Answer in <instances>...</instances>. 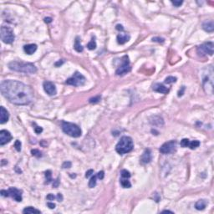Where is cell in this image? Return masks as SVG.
<instances>
[{
	"mask_svg": "<svg viewBox=\"0 0 214 214\" xmlns=\"http://www.w3.org/2000/svg\"><path fill=\"white\" fill-rule=\"evenodd\" d=\"M93 173H94V171H93V170H89L88 171H86L85 177H86V178H88V177H90V176H92Z\"/></svg>",
	"mask_w": 214,
	"mask_h": 214,
	"instance_id": "obj_41",
	"label": "cell"
},
{
	"mask_svg": "<svg viewBox=\"0 0 214 214\" xmlns=\"http://www.w3.org/2000/svg\"><path fill=\"white\" fill-rule=\"evenodd\" d=\"M34 131L36 134H40L41 132L43 131V129H42V127H40V126H36V127H34Z\"/></svg>",
	"mask_w": 214,
	"mask_h": 214,
	"instance_id": "obj_38",
	"label": "cell"
},
{
	"mask_svg": "<svg viewBox=\"0 0 214 214\" xmlns=\"http://www.w3.org/2000/svg\"><path fill=\"white\" fill-rule=\"evenodd\" d=\"M85 77L84 76L83 74H81L79 72H75V73L73 74V76L69 78V79L66 80V84L70 85H73V86H80L83 85L85 83Z\"/></svg>",
	"mask_w": 214,
	"mask_h": 214,
	"instance_id": "obj_7",
	"label": "cell"
},
{
	"mask_svg": "<svg viewBox=\"0 0 214 214\" xmlns=\"http://www.w3.org/2000/svg\"><path fill=\"white\" fill-rule=\"evenodd\" d=\"M133 141L130 136H123L120 138L116 146V150L120 155H124L131 152L133 150Z\"/></svg>",
	"mask_w": 214,
	"mask_h": 214,
	"instance_id": "obj_3",
	"label": "cell"
},
{
	"mask_svg": "<svg viewBox=\"0 0 214 214\" xmlns=\"http://www.w3.org/2000/svg\"><path fill=\"white\" fill-rule=\"evenodd\" d=\"M207 201L199 200L196 203L195 207H196V209H197V210H203V209H205V207H207Z\"/></svg>",
	"mask_w": 214,
	"mask_h": 214,
	"instance_id": "obj_20",
	"label": "cell"
},
{
	"mask_svg": "<svg viewBox=\"0 0 214 214\" xmlns=\"http://www.w3.org/2000/svg\"><path fill=\"white\" fill-rule=\"evenodd\" d=\"M152 89L154 91L161 93V94H167V93L169 92V89H168L167 87H166L164 85L160 84V83H156L155 85H153Z\"/></svg>",
	"mask_w": 214,
	"mask_h": 214,
	"instance_id": "obj_16",
	"label": "cell"
},
{
	"mask_svg": "<svg viewBox=\"0 0 214 214\" xmlns=\"http://www.w3.org/2000/svg\"><path fill=\"white\" fill-rule=\"evenodd\" d=\"M152 161V152L149 149H146L141 156L140 161L141 164H147Z\"/></svg>",
	"mask_w": 214,
	"mask_h": 214,
	"instance_id": "obj_14",
	"label": "cell"
},
{
	"mask_svg": "<svg viewBox=\"0 0 214 214\" xmlns=\"http://www.w3.org/2000/svg\"><path fill=\"white\" fill-rule=\"evenodd\" d=\"M52 174H51V171L48 170L45 171V177H46V182H45V184H49L51 182V181H52Z\"/></svg>",
	"mask_w": 214,
	"mask_h": 214,
	"instance_id": "obj_28",
	"label": "cell"
},
{
	"mask_svg": "<svg viewBox=\"0 0 214 214\" xmlns=\"http://www.w3.org/2000/svg\"><path fill=\"white\" fill-rule=\"evenodd\" d=\"M63 64H64V60H59V61L56 62L55 65L56 67H59V65H63Z\"/></svg>",
	"mask_w": 214,
	"mask_h": 214,
	"instance_id": "obj_47",
	"label": "cell"
},
{
	"mask_svg": "<svg viewBox=\"0 0 214 214\" xmlns=\"http://www.w3.org/2000/svg\"><path fill=\"white\" fill-rule=\"evenodd\" d=\"M120 185H121L122 187H124V188H130L131 186V183L130 182L129 180H127L126 178H124V179L120 180Z\"/></svg>",
	"mask_w": 214,
	"mask_h": 214,
	"instance_id": "obj_24",
	"label": "cell"
},
{
	"mask_svg": "<svg viewBox=\"0 0 214 214\" xmlns=\"http://www.w3.org/2000/svg\"><path fill=\"white\" fill-rule=\"evenodd\" d=\"M213 49H214V45L212 42H207V43H204L202 45H200L197 48V54L201 56L203 55H213Z\"/></svg>",
	"mask_w": 214,
	"mask_h": 214,
	"instance_id": "obj_8",
	"label": "cell"
},
{
	"mask_svg": "<svg viewBox=\"0 0 214 214\" xmlns=\"http://www.w3.org/2000/svg\"><path fill=\"white\" fill-rule=\"evenodd\" d=\"M200 146V142L198 141H190L189 145H188V147L190 149L192 150H194L196 148H197L198 146Z\"/></svg>",
	"mask_w": 214,
	"mask_h": 214,
	"instance_id": "obj_25",
	"label": "cell"
},
{
	"mask_svg": "<svg viewBox=\"0 0 214 214\" xmlns=\"http://www.w3.org/2000/svg\"><path fill=\"white\" fill-rule=\"evenodd\" d=\"M96 180H97V176L96 175H94V176L91 177L90 182H89V187L90 188H93L95 187L96 185Z\"/></svg>",
	"mask_w": 214,
	"mask_h": 214,
	"instance_id": "obj_26",
	"label": "cell"
},
{
	"mask_svg": "<svg viewBox=\"0 0 214 214\" xmlns=\"http://www.w3.org/2000/svg\"><path fill=\"white\" fill-rule=\"evenodd\" d=\"M130 35L127 34H120L117 35V42L119 44H124L130 40Z\"/></svg>",
	"mask_w": 214,
	"mask_h": 214,
	"instance_id": "obj_19",
	"label": "cell"
},
{
	"mask_svg": "<svg viewBox=\"0 0 214 214\" xmlns=\"http://www.w3.org/2000/svg\"><path fill=\"white\" fill-rule=\"evenodd\" d=\"M23 212L24 213V214H31V213H38V214H40L41 213V212L40 210H38V209H36L34 208V207H26V208L23 209Z\"/></svg>",
	"mask_w": 214,
	"mask_h": 214,
	"instance_id": "obj_22",
	"label": "cell"
},
{
	"mask_svg": "<svg viewBox=\"0 0 214 214\" xmlns=\"http://www.w3.org/2000/svg\"><path fill=\"white\" fill-rule=\"evenodd\" d=\"M47 206L49 207L50 209L55 208V204L54 203H47Z\"/></svg>",
	"mask_w": 214,
	"mask_h": 214,
	"instance_id": "obj_44",
	"label": "cell"
},
{
	"mask_svg": "<svg viewBox=\"0 0 214 214\" xmlns=\"http://www.w3.org/2000/svg\"><path fill=\"white\" fill-rule=\"evenodd\" d=\"M38 46L35 44H29L23 46V50L27 55H33L36 50H37Z\"/></svg>",
	"mask_w": 214,
	"mask_h": 214,
	"instance_id": "obj_17",
	"label": "cell"
},
{
	"mask_svg": "<svg viewBox=\"0 0 214 214\" xmlns=\"http://www.w3.org/2000/svg\"><path fill=\"white\" fill-rule=\"evenodd\" d=\"M44 22L45 23H51L52 22V19H51V18H45Z\"/></svg>",
	"mask_w": 214,
	"mask_h": 214,
	"instance_id": "obj_48",
	"label": "cell"
},
{
	"mask_svg": "<svg viewBox=\"0 0 214 214\" xmlns=\"http://www.w3.org/2000/svg\"><path fill=\"white\" fill-rule=\"evenodd\" d=\"M153 120H150V123H152V125H157V122H158V124L159 125H163V120H162L161 117L160 116H153L152 117Z\"/></svg>",
	"mask_w": 214,
	"mask_h": 214,
	"instance_id": "obj_23",
	"label": "cell"
},
{
	"mask_svg": "<svg viewBox=\"0 0 214 214\" xmlns=\"http://www.w3.org/2000/svg\"><path fill=\"white\" fill-rule=\"evenodd\" d=\"M152 41H155V42H159V43H163L164 42V39L162 38H159V37H155L152 39Z\"/></svg>",
	"mask_w": 214,
	"mask_h": 214,
	"instance_id": "obj_39",
	"label": "cell"
},
{
	"mask_svg": "<svg viewBox=\"0 0 214 214\" xmlns=\"http://www.w3.org/2000/svg\"><path fill=\"white\" fill-rule=\"evenodd\" d=\"M56 198H57V200H58L59 202H62L63 201V196H62V194L61 193H58V194H57Z\"/></svg>",
	"mask_w": 214,
	"mask_h": 214,
	"instance_id": "obj_45",
	"label": "cell"
},
{
	"mask_svg": "<svg viewBox=\"0 0 214 214\" xmlns=\"http://www.w3.org/2000/svg\"><path fill=\"white\" fill-rule=\"evenodd\" d=\"M189 142L190 141L188 139H182V141H181V146L182 147H188Z\"/></svg>",
	"mask_w": 214,
	"mask_h": 214,
	"instance_id": "obj_33",
	"label": "cell"
},
{
	"mask_svg": "<svg viewBox=\"0 0 214 214\" xmlns=\"http://www.w3.org/2000/svg\"><path fill=\"white\" fill-rule=\"evenodd\" d=\"M63 168H70L71 167V162L70 161H65L62 165Z\"/></svg>",
	"mask_w": 214,
	"mask_h": 214,
	"instance_id": "obj_36",
	"label": "cell"
},
{
	"mask_svg": "<svg viewBox=\"0 0 214 214\" xmlns=\"http://www.w3.org/2000/svg\"><path fill=\"white\" fill-rule=\"evenodd\" d=\"M8 68L11 70L20 72L24 74H34L37 72V68L34 65L31 63L19 62V61H12L8 64Z\"/></svg>",
	"mask_w": 214,
	"mask_h": 214,
	"instance_id": "obj_2",
	"label": "cell"
},
{
	"mask_svg": "<svg viewBox=\"0 0 214 214\" xmlns=\"http://www.w3.org/2000/svg\"><path fill=\"white\" fill-rule=\"evenodd\" d=\"M43 86H44V91L49 95L52 96V95H56L57 90H56V87L54 83L50 82V81H44L43 84Z\"/></svg>",
	"mask_w": 214,
	"mask_h": 214,
	"instance_id": "obj_11",
	"label": "cell"
},
{
	"mask_svg": "<svg viewBox=\"0 0 214 214\" xmlns=\"http://www.w3.org/2000/svg\"><path fill=\"white\" fill-rule=\"evenodd\" d=\"M100 99L101 97L100 95H98V96H96V97H93V98H90V103H91V104H95V103H98L99 101L100 100Z\"/></svg>",
	"mask_w": 214,
	"mask_h": 214,
	"instance_id": "obj_32",
	"label": "cell"
},
{
	"mask_svg": "<svg viewBox=\"0 0 214 214\" xmlns=\"http://www.w3.org/2000/svg\"><path fill=\"white\" fill-rule=\"evenodd\" d=\"M116 29H117V30H121V31H122V30H123V29H123V27H122V25H120V24H117V25H116Z\"/></svg>",
	"mask_w": 214,
	"mask_h": 214,
	"instance_id": "obj_49",
	"label": "cell"
},
{
	"mask_svg": "<svg viewBox=\"0 0 214 214\" xmlns=\"http://www.w3.org/2000/svg\"><path fill=\"white\" fill-rule=\"evenodd\" d=\"M96 176H97V178L98 179H100L102 180L104 178V177H105V172L103 171H99V172L96 174Z\"/></svg>",
	"mask_w": 214,
	"mask_h": 214,
	"instance_id": "obj_35",
	"label": "cell"
},
{
	"mask_svg": "<svg viewBox=\"0 0 214 214\" xmlns=\"http://www.w3.org/2000/svg\"><path fill=\"white\" fill-rule=\"evenodd\" d=\"M162 212H171V213H173V212H171V211H169V210H165Z\"/></svg>",
	"mask_w": 214,
	"mask_h": 214,
	"instance_id": "obj_50",
	"label": "cell"
},
{
	"mask_svg": "<svg viewBox=\"0 0 214 214\" xmlns=\"http://www.w3.org/2000/svg\"><path fill=\"white\" fill-rule=\"evenodd\" d=\"M62 130L65 134H67L68 135H70L71 137H80L82 131L81 129L77 125L74 124V123L70 122H65L64 121L62 123Z\"/></svg>",
	"mask_w": 214,
	"mask_h": 214,
	"instance_id": "obj_4",
	"label": "cell"
},
{
	"mask_svg": "<svg viewBox=\"0 0 214 214\" xmlns=\"http://www.w3.org/2000/svg\"><path fill=\"white\" fill-rule=\"evenodd\" d=\"M121 177L123 178H130L131 177V173H130V171H128L127 170H122L121 171Z\"/></svg>",
	"mask_w": 214,
	"mask_h": 214,
	"instance_id": "obj_30",
	"label": "cell"
},
{
	"mask_svg": "<svg viewBox=\"0 0 214 214\" xmlns=\"http://www.w3.org/2000/svg\"><path fill=\"white\" fill-rule=\"evenodd\" d=\"M87 48H88L90 50H94L96 49V42L94 39H92V40L88 43V44H87Z\"/></svg>",
	"mask_w": 214,
	"mask_h": 214,
	"instance_id": "obj_27",
	"label": "cell"
},
{
	"mask_svg": "<svg viewBox=\"0 0 214 214\" xmlns=\"http://www.w3.org/2000/svg\"><path fill=\"white\" fill-rule=\"evenodd\" d=\"M182 1H171V4H172L175 7H179L182 4Z\"/></svg>",
	"mask_w": 214,
	"mask_h": 214,
	"instance_id": "obj_37",
	"label": "cell"
},
{
	"mask_svg": "<svg viewBox=\"0 0 214 214\" xmlns=\"http://www.w3.org/2000/svg\"><path fill=\"white\" fill-rule=\"evenodd\" d=\"M203 85L204 90L209 95L213 93V70L212 66L207 67V74H206L203 79Z\"/></svg>",
	"mask_w": 214,
	"mask_h": 214,
	"instance_id": "obj_5",
	"label": "cell"
},
{
	"mask_svg": "<svg viewBox=\"0 0 214 214\" xmlns=\"http://www.w3.org/2000/svg\"><path fill=\"white\" fill-rule=\"evenodd\" d=\"M1 40L5 44H12L14 41V32L9 27L2 26L1 27Z\"/></svg>",
	"mask_w": 214,
	"mask_h": 214,
	"instance_id": "obj_6",
	"label": "cell"
},
{
	"mask_svg": "<svg viewBox=\"0 0 214 214\" xmlns=\"http://www.w3.org/2000/svg\"><path fill=\"white\" fill-rule=\"evenodd\" d=\"M177 81V78L173 77V76H168L167 78H166L165 80V83L166 84H172L175 83Z\"/></svg>",
	"mask_w": 214,
	"mask_h": 214,
	"instance_id": "obj_29",
	"label": "cell"
},
{
	"mask_svg": "<svg viewBox=\"0 0 214 214\" xmlns=\"http://www.w3.org/2000/svg\"><path fill=\"white\" fill-rule=\"evenodd\" d=\"M0 90L6 99L17 105H29L34 99V90L31 87L18 80H4Z\"/></svg>",
	"mask_w": 214,
	"mask_h": 214,
	"instance_id": "obj_1",
	"label": "cell"
},
{
	"mask_svg": "<svg viewBox=\"0 0 214 214\" xmlns=\"http://www.w3.org/2000/svg\"><path fill=\"white\" fill-rule=\"evenodd\" d=\"M31 153H32V155L34 156H36V157H40V156H42V153L40 150H39L37 149H34V150H31Z\"/></svg>",
	"mask_w": 214,
	"mask_h": 214,
	"instance_id": "obj_31",
	"label": "cell"
},
{
	"mask_svg": "<svg viewBox=\"0 0 214 214\" xmlns=\"http://www.w3.org/2000/svg\"><path fill=\"white\" fill-rule=\"evenodd\" d=\"M203 29L205 30L206 32H209L212 33L214 30V23L212 20L210 21H206L203 23Z\"/></svg>",
	"mask_w": 214,
	"mask_h": 214,
	"instance_id": "obj_18",
	"label": "cell"
},
{
	"mask_svg": "<svg viewBox=\"0 0 214 214\" xmlns=\"http://www.w3.org/2000/svg\"><path fill=\"white\" fill-rule=\"evenodd\" d=\"M1 195L3 196V197H9L8 191H5V190H2V191H1Z\"/></svg>",
	"mask_w": 214,
	"mask_h": 214,
	"instance_id": "obj_42",
	"label": "cell"
},
{
	"mask_svg": "<svg viewBox=\"0 0 214 214\" xmlns=\"http://www.w3.org/2000/svg\"><path fill=\"white\" fill-rule=\"evenodd\" d=\"M55 198L56 197L53 194H49V195H47V197H46V199L49 201H53V200H55Z\"/></svg>",
	"mask_w": 214,
	"mask_h": 214,
	"instance_id": "obj_40",
	"label": "cell"
},
{
	"mask_svg": "<svg viewBox=\"0 0 214 214\" xmlns=\"http://www.w3.org/2000/svg\"><path fill=\"white\" fill-rule=\"evenodd\" d=\"M14 147L16 148V150H18V152H20V150H21V142H20V141L17 140L16 141H15Z\"/></svg>",
	"mask_w": 214,
	"mask_h": 214,
	"instance_id": "obj_34",
	"label": "cell"
},
{
	"mask_svg": "<svg viewBox=\"0 0 214 214\" xmlns=\"http://www.w3.org/2000/svg\"><path fill=\"white\" fill-rule=\"evenodd\" d=\"M8 191V194H9V197H13L18 203L22 202V194H21L22 192L19 190H18L15 187H10Z\"/></svg>",
	"mask_w": 214,
	"mask_h": 214,
	"instance_id": "obj_13",
	"label": "cell"
},
{
	"mask_svg": "<svg viewBox=\"0 0 214 214\" xmlns=\"http://www.w3.org/2000/svg\"><path fill=\"white\" fill-rule=\"evenodd\" d=\"M9 119L8 111L4 106L0 107V124H4Z\"/></svg>",
	"mask_w": 214,
	"mask_h": 214,
	"instance_id": "obj_15",
	"label": "cell"
},
{
	"mask_svg": "<svg viewBox=\"0 0 214 214\" xmlns=\"http://www.w3.org/2000/svg\"><path fill=\"white\" fill-rule=\"evenodd\" d=\"M59 179L57 178L55 182H54V183H53V186L54 187H58V186H59Z\"/></svg>",
	"mask_w": 214,
	"mask_h": 214,
	"instance_id": "obj_46",
	"label": "cell"
},
{
	"mask_svg": "<svg viewBox=\"0 0 214 214\" xmlns=\"http://www.w3.org/2000/svg\"><path fill=\"white\" fill-rule=\"evenodd\" d=\"M131 65H130L129 58L127 55H125L122 58V65H120L116 71V74L117 75H124L127 74L128 72L131 71Z\"/></svg>",
	"mask_w": 214,
	"mask_h": 214,
	"instance_id": "obj_9",
	"label": "cell"
},
{
	"mask_svg": "<svg viewBox=\"0 0 214 214\" xmlns=\"http://www.w3.org/2000/svg\"><path fill=\"white\" fill-rule=\"evenodd\" d=\"M184 91H185V86H182V90H180L179 91H178V96H179V97H180V96L183 95V93H184Z\"/></svg>",
	"mask_w": 214,
	"mask_h": 214,
	"instance_id": "obj_43",
	"label": "cell"
},
{
	"mask_svg": "<svg viewBox=\"0 0 214 214\" xmlns=\"http://www.w3.org/2000/svg\"><path fill=\"white\" fill-rule=\"evenodd\" d=\"M176 147H177V141H170L162 145V146L160 147L159 150L161 154H170V153H172L175 152Z\"/></svg>",
	"mask_w": 214,
	"mask_h": 214,
	"instance_id": "obj_10",
	"label": "cell"
},
{
	"mask_svg": "<svg viewBox=\"0 0 214 214\" xmlns=\"http://www.w3.org/2000/svg\"><path fill=\"white\" fill-rule=\"evenodd\" d=\"M74 49L77 51V52H82L84 48L82 45L80 44V40L79 37H76L75 39V42H74Z\"/></svg>",
	"mask_w": 214,
	"mask_h": 214,
	"instance_id": "obj_21",
	"label": "cell"
},
{
	"mask_svg": "<svg viewBox=\"0 0 214 214\" xmlns=\"http://www.w3.org/2000/svg\"><path fill=\"white\" fill-rule=\"evenodd\" d=\"M12 140V135L9 131H6V130H2L0 131V145L4 146V145L10 142Z\"/></svg>",
	"mask_w": 214,
	"mask_h": 214,
	"instance_id": "obj_12",
	"label": "cell"
}]
</instances>
